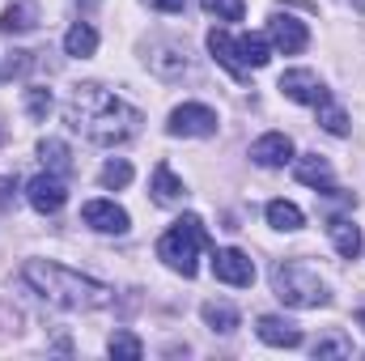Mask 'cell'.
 Listing matches in <instances>:
<instances>
[{"label": "cell", "instance_id": "26", "mask_svg": "<svg viewBox=\"0 0 365 361\" xmlns=\"http://www.w3.org/2000/svg\"><path fill=\"white\" fill-rule=\"evenodd\" d=\"M314 111H319V123H323V132H331V136H349V115H344V111H340L331 98H327L323 106H314Z\"/></svg>", "mask_w": 365, "mask_h": 361}, {"label": "cell", "instance_id": "27", "mask_svg": "<svg viewBox=\"0 0 365 361\" xmlns=\"http://www.w3.org/2000/svg\"><path fill=\"white\" fill-rule=\"evenodd\" d=\"M200 4H204V13H212L217 21H242V13H247L242 0H200Z\"/></svg>", "mask_w": 365, "mask_h": 361}, {"label": "cell", "instance_id": "32", "mask_svg": "<svg viewBox=\"0 0 365 361\" xmlns=\"http://www.w3.org/2000/svg\"><path fill=\"white\" fill-rule=\"evenodd\" d=\"M357 323H361V327H365V310H357Z\"/></svg>", "mask_w": 365, "mask_h": 361}, {"label": "cell", "instance_id": "29", "mask_svg": "<svg viewBox=\"0 0 365 361\" xmlns=\"http://www.w3.org/2000/svg\"><path fill=\"white\" fill-rule=\"evenodd\" d=\"M26 111H30V119H47V111H51V90H26Z\"/></svg>", "mask_w": 365, "mask_h": 361}, {"label": "cell", "instance_id": "31", "mask_svg": "<svg viewBox=\"0 0 365 361\" xmlns=\"http://www.w3.org/2000/svg\"><path fill=\"white\" fill-rule=\"evenodd\" d=\"M149 9H162V13H182L187 9V0H145Z\"/></svg>", "mask_w": 365, "mask_h": 361}, {"label": "cell", "instance_id": "1", "mask_svg": "<svg viewBox=\"0 0 365 361\" xmlns=\"http://www.w3.org/2000/svg\"><path fill=\"white\" fill-rule=\"evenodd\" d=\"M64 119H68L73 132H81L90 145H102V149H115V145H123L140 132V111L132 102H123L115 90L98 86V81H86V86H77L68 93Z\"/></svg>", "mask_w": 365, "mask_h": 361}, {"label": "cell", "instance_id": "20", "mask_svg": "<svg viewBox=\"0 0 365 361\" xmlns=\"http://www.w3.org/2000/svg\"><path fill=\"white\" fill-rule=\"evenodd\" d=\"M64 51L73 60H90L93 51H98V30H93L90 21H73L68 34H64Z\"/></svg>", "mask_w": 365, "mask_h": 361}, {"label": "cell", "instance_id": "15", "mask_svg": "<svg viewBox=\"0 0 365 361\" xmlns=\"http://www.w3.org/2000/svg\"><path fill=\"white\" fill-rule=\"evenodd\" d=\"M255 332H259V340L272 345V349H297V345H302V327H297L293 319H280V315H264V319L255 323Z\"/></svg>", "mask_w": 365, "mask_h": 361}, {"label": "cell", "instance_id": "14", "mask_svg": "<svg viewBox=\"0 0 365 361\" xmlns=\"http://www.w3.org/2000/svg\"><path fill=\"white\" fill-rule=\"evenodd\" d=\"M145 64L158 73V77H166V81H175L187 73V51H182L179 43H153L149 51H145Z\"/></svg>", "mask_w": 365, "mask_h": 361}, {"label": "cell", "instance_id": "8", "mask_svg": "<svg viewBox=\"0 0 365 361\" xmlns=\"http://www.w3.org/2000/svg\"><path fill=\"white\" fill-rule=\"evenodd\" d=\"M268 39H272L276 51L297 56V51H306L310 30H306V21H302V17H293V13H272V17H268Z\"/></svg>", "mask_w": 365, "mask_h": 361}, {"label": "cell", "instance_id": "16", "mask_svg": "<svg viewBox=\"0 0 365 361\" xmlns=\"http://www.w3.org/2000/svg\"><path fill=\"white\" fill-rule=\"evenodd\" d=\"M327 238H331V247H336L344 260H357L361 247H365L361 230H357L353 221H344V217H331V221H327Z\"/></svg>", "mask_w": 365, "mask_h": 361}, {"label": "cell", "instance_id": "2", "mask_svg": "<svg viewBox=\"0 0 365 361\" xmlns=\"http://www.w3.org/2000/svg\"><path fill=\"white\" fill-rule=\"evenodd\" d=\"M21 280L51 306L60 310H106L115 302V289L93 280L77 268H64L56 260H26L21 264Z\"/></svg>", "mask_w": 365, "mask_h": 361}, {"label": "cell", "instance_id": "10", "mask_svg": "<svg viewBox=\"0 0 365 361\" xmlns=\"http://www.w3.org/2000/svg\"><path fill=\"white\" fill-rule=\"evenodd\" d=\"M81 221L98 230V234H128L132 230V217H128V208H119L115 200H90L86 208H81Z\"/></svg>", "mask_w": 365, "mask_h": 361}, {"label": "cell", "instance_id": "6", "mask_svg": "<svg viewBox=\"0 0 365 361\" xmlns=\"http://www.w3.org/2000/svg\"><path fill=\"white\" fill-rule=\"evenodd\" d=\"M212 276L221 280V285H234V289H251V280H255V264H251V255L247 251H238V247H212Z\"/></svg>", "mask_w": 365, "mask_h": 361}, {"label": "cell", "instance_id": "17", "mask_svg": "<svg viewBox=\"0 0 365 361\" xmlns=\"http://www.w3.org/2000/svg\"><path fill=\"white\" fill-rule=\"evenodd\" d=\"M149 195H153V204H162V208H170V204H179L182 195H187V187H182V179L162 162L158 171H153V183H149Z\"/></svg>", "mask_w": 365, "mask_h": 361}, {"label": "cell", "instance_id": "24", "mask_svg": "<svg viewBox=\"0 0 365 361\" xmlns=\"http://www.w3.org/2000/svg\"><path fill=\"white\" fill-rule=\"evenodd\" d=\"M106 353H110V357H123V361H140L145 357V345H140L132 332H115V336L106 340Z\"/></svg>", "mask_w": 365, "mask_h": 361}, {"label": "cell", "instance_id": "18", "mask_svg": "<svg viewBox=\"0 0 365 361\" xmlns=\"http://www.w3.org/2000/svg\"><path fill=\"white\" fill-rule=\"evenodd\" d=\"M38 26V4L34 0H17V4H9L4 13H0V30L4 34H26V30H34Z\"/></svg>", "mask_w": 365, "mask_h": 361}, {"label": "cell", "instance_id": "3", "mask_svg": "<svg viewBox=\"0 0 365 361\" xmlns=\"http://www.w3.org/2000/svg\"><path fill=\"white\" fill-rule=\"evenodd\" d=\"M200 251H212V238H208V230H204V221H200L195 213L179 217V221L162 234V243H158V260L170 272L187 276V280L200 272Z\"/></svg>", "mask_w": 365, "mask_h": 361}, {"label": "cell", "instance_id": "12", "mask_svg": "<svg viewBox=\"0 0 365 361\" xmlns=\"http://www.w3.org/2000/svg\"><path fill=\"white\" fill-rule=\"evenodd\" d=\"M251 162L264 166V171H280V166H289V162H293V141H289L284 132H268V136L251 141Z\"/></svg>", "mask_w": 365, "mask_h": 361}, {"label": "cell", "instance_id": "22", "mask_svg": "<svg viewBox=\"0 0 365 361\" xmlns=\"http://www.w3.org/2000/svg\"><path fill=\"white\" fill-rule=\"evenodd\" d=\"M200 315H204V323H208L212 332H221V336L238 332V323H242V319H238V310H234L230 302H204V310H200Z\"/></svg>", "mask_w": 365, "mask_h": 361}, {"label": "cell", "instance_id": "23", "mask_svg": "<svg viewBox=\"0 0 365 361\" xmlns=\"http://www.w3.org/2000/svg\"><path fill=\"white\" fill-rule=\"evenodd\" d=\"M238 47H242L247 68H264V64L272 60V39H268V34H242Z\"/></svg>", "mask_w": 365, "mask_h": 361}, {"label": "cell", "instance_id": "21", "mask_svg": "<svg viewBox=\"0 0 365 361\" xmlns=\"http://www.w3.org/2000/svg\"><path fill=\"white\" fill-rule=\"evenodd\" d=\"M268 225L272 230H284V234H293V230H302L306 225V213L293 204V200H268Z\"/></svg>", "mask_w": 365, "mask_h": 361}, {"label": "cell", "instance_id": "25", "mask_svg": "<svg viewBox=\"0 0 365 361\" xmlns=\"http://www.w3.org/2000/svg\"><path fill=\"white\" fill-rule=\"evenodd\" d=\"M98 183H102L106 191H115V187H128V183H132V162H123V158H110V162L98 171Z\"/></svg>", "mask_w": 365, "mask_h": 361}, {"label": "cell", "instance_id": "28", "mask_svg": "<svg viewBox=\"0 0 365 361\" xmlns=\"http://www.w3.org/2000/svg\"><path fill=\"white\" fill-rule=\"evenodd\" d=\"M314 357H353V345L340 336H327V340H314Z\"/></svg>", "mask_w": 365, "mask_h": 361}, {"label": "cell", "instance_id": "30", "mask_svg": "<svg viewBox=\"0 0 365 361\" xmlns=\"http://www.w3.org/2000/svg\"><path fill=\"white\" fill-rule=\"evenodd\" d=\"M30 64H34V51H13V56L0 64V81H9V77H21Z\"/></svg>", "mask_w": 365, "mask_h": 361}, {"label": "cell", "instance_id": "7", "mask_svg": "<svg viewBox=\"0 0 365 361\" xmlns=\"http://www.w3.org/2000/svg\"><path fill=\"white\" fill-rule=\"evenodd\" d=\"M276 90L284 93L289 102H302V106H323L331 93H327V86L319 81V73H310V68H289L284 77H280V86Z\"/></svg>", "mask_w": 365, "mask_h": 361}, {"label": "cell", "instance_id": "9", "mask_svg": "<svg viewBox=\"0 0 365 361\" xmlns=\"http://www.w3.org/2000/svg\"><path fill=\"white\" fill-rule=\"evenodd\" d=\"M26 200H30V208L34 213H60L64 208V200H68V183L60 179V175H34V179L26 183Z\"/></svg>", "mask_w": 365, "mask_h": 361}, {"label": "cell", "instance_id": "19", "mask_svg": "<svg viewBox=\"0 0 365 361\" xmlns=\"http://www.w3.org/2000/svg\"><path fill=\"white\" fill-rule=\"evenodd\" d=\"M38 158H43V166L51 171V175H73V149L64 145V141H56V136H43L38 141Z\"/></svg>", "mask_w": 365, "mask_h": 361}, {"label": "cell", "instance_id": "11", "mask_svg": "<svg viewBox=\"0 0 365 361\" xmlns=\"http://www.w3.org/2000/svg\"><path fill=\"white\" fill-rule=\"evenodd\" d=\"M208 51H212V60L234 77V81H247V60H242V47H238V39L230 34V30H208Z\"/></svg>", "mask_w": 365, "mask_h": 361}, {"label": "cell", "instance_id": "13", "mask_svg": "<svg viewBox=\"0 0 365 361\" xmlns=\"http://www.w3.org/2000/svg\"><path fill=\"white\" fill-rule=\"evenodd\" d=\"M293 175H297V183H306V187H314V191H323V195H340L336 175H331V162L319 158V153L297 158V162H293Z\"/></svg>", "mask_w": 365, "mask_h": 361}, {"label": "cell", "instance_id": "5", "mask_svg": "<svg viewBox=\"0 0 365 361\" xmlns=\"http://www.w3.org/2000/svg\"><path fill=\"white\" fill-rule=\"evenodd\" d=\"M166 132L170 136H212L217 132V111L204 106V102H182V106L170 111Z\"/></svg>", "mask_w": 365, "mask_h": 361}, {"label": "cell", "instance_id": "33", "mask_svg": "<svg viewBox=\"0 0 365 361\" xmlns=\"http://www.w3.org/2000/svg\"><path fill=\"white\" fill-rule=\"evenodd\" d=\"M0 141H4V128H0Z\"/></svg>", "mask_w": 365, "mask_h": 361}, {"label": "cell", "instance_id": "4", "mask_svg": "<svg viewBox=\"0 0 365 361\" xmlns=\"http://www.w3.org/2000/svg\"><path fill=\"white\" fill-rule=\"evenodd\" d=\"M272 293L284 306H293V310H319V306L331 302L327 280L310 264H297V260H280L272 268Z\"/></svg>", "mask_w": 365, "mask_h": 361}]
</instances>
